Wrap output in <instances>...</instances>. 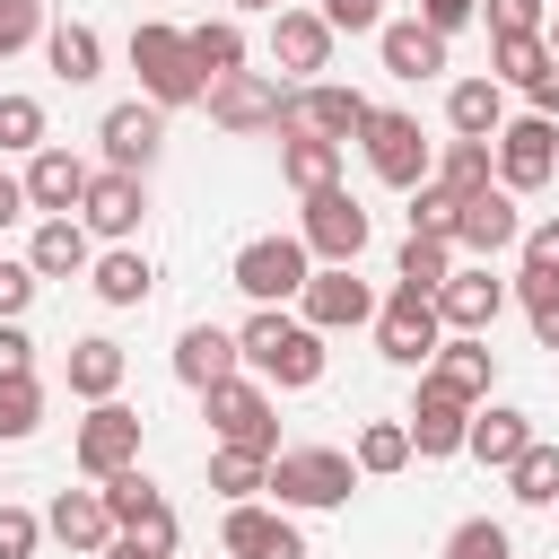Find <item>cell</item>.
<instances>
[{"label":"cell","instance_id":"1","mask_svg":"<svg viewBox=\"0 0 559 559\" xmlns=\"http://www.w3.org/2000/svg\"><path fill=\"white\" fill-rule=\"evenodd\" d=\"M236 349H245V376H262V384H280V393L323 384V332H314L306 314H288V306H253V314L236 323Z\"/></svg>","mask_w":559,"mask_h":559},{"label":"cell","instance_id":"2","mask_svg":"<svg viewBox=\"0 0 559 559\" xmlns=\"http://www.w3.org/2000/svg\"><path fill=\"white\" fill-rule=\"evenodd\" d=\"M131 70H140V96H148V105H166V114L210 96V79H201V61H192V35H183V26H166V17L131 26Z\"/></svg>","mask_w":559,"mask_h":559},{"label":"cell","instance_id":"3","mask_svg":"<svg viewBox=\"0 0 559 559\" xmlns=\"http://www.w3.org/2000/svg\"><path fill=\"white\" fill-rule=\"evenodd\" d=\"M349 489H358V463H349L341 445H280V454H271V498H280L288 515L349 507Z\"/></svg>","mask_w":559,"mask_h":559},{"label":"cell","instance_id":"4","mask_svg":"<svg viewBox=\"0 0 559 559\" xmlns=\"http://www.w3.org/2000/svg\"><path fill=\"white\" fill-rule=\"evenodd\" d=\"M358 148H367L376 183H393V192H419V183L437 175V148H428V131H419V114H402V105H376L367 131H358Z\"/></svg>","mask_w":559,"mask_h":559},{"label":"cell","instance_id":"5","mask_svg":"<svg viewBox=\"0 0 559 559\" xmlns=\"http://www.w3.org/2000/svg\"><path fill=\"white\" fill-rule=\"evenodd\" d=\"M227 280H236L253 306H288V297H306L314 253H306V236H253V245H236Z\"/></svg>","mask_w":559,"mask_h":559},{"label":"cell","instance_id":"6","mask_svg":"<svg viewBox=\"0 0 559 559\" xmlns=\"http://www.w3.org/2000/svg\"><path fill=\"white\" fill-rule=\"evenodd\" d=\"M376 349H384L393 367L428 376V358L445 349V314H437V297H428V288H402V280H393V297L376 306Z\"/></svg>","mask_w":559,"mask_h":559},{"label":"cell","instance_id":"7","mask_svg":"<svg viewBox=\"0 0 559 559\" xmlns=\"http://www.w3.org/2000/svg\"><path fill=\"white\" fill-rule=\"evenodd\" d=\"M201 419L218 445H253V454H280V411H271V384L262 376H227L201 393Z\"/></svg>","mask_w":559,"mask_h":559},{"label":"cell","instance_id":"8","mask_svg":"<svg viewBox=\"0 0 559 559\" xmlns=\"http://www.w3.org/2000/svg\"><path fill=\"white\" fill-rule=\"evenodd\" d=\"M140 411L131 402H87V419L70 428V463L87 472V480H114V472H131L140 463Z\"/></svg>","mask_w":559,"mask_h":559},{"label":"cell","instance_id":"9","mask_svg":"<svg viewBox=\"0 0 559 559\" xmlns=\"http://www.w3.org/2000/svg\"><path fill=\"white\" fill-rule=\"evenodd\" d=\"M297 236H306V253H314V271H323V262H341V271H349V262L367 253V236H376V218H367V201H358V192H341V183H332V192H314V201H306V218H297Z\"/></svg>","mask_w":559,"mask_h":559},{"label":"cell","instance_id":"10","mask_svg":"<svg viewBox=\"0 0 559 559\" xmlns=\"http://www.w3.org/2000/svg\"><path fill=\"white\" fill-rule=\"evenodd\" d=\"M489 148H498V183H507L515 201L559 175V122H550V114H507V131H498Z\"/></svg>","mask_w":559,"mask_h":559},{"label":"cell","instance_id":"11","mask_svg":"<svg viewBox=\"0 0 559 559\" xmlns=\"http://www.w3.org/2000/svg\"><path fill=\"white\" fill-rule=\"evenodd\" d=\"M201 105H210V122H218V131H236V140H253V131H280V122H288V87H280L271 70H236V79H218Z\"/></svg>","mask_w":559,"mask_h":559},{"label":"cell","instance_id":"12","mask_svg":"<svg viewBox=\"0 0 559 559\" xmlns=\"http://www.w3.org/2000/svg\"><path fill=\"white\" fill-rule=\"evenodd\" d=\"M367 96L358 87H341V79H314V87H288V122L280 131H314V140H332V148H349L358 131H367Z\"/></svg>","mask_w":559,"mask_h":559},{"label":"cell","instance_id":"13","mask_svg":"<svg viewBox=\"0 0 559 559\" xmlns=\"http://www.w3.org/2000/svg\"><path fill=\"white\" fill-rule=\"evenodd\" d=\"M96 148H105V166H114V175H148V166H157V148H166V105H148V96L105 105Z\"/></svg>","mask_w":559,"mask_h":559},{"label":"cell","instance_id":"14","mask_svg":"<svg viewBox=\"0 0 559 559\" xmlns=\"http://www.w3.org/2000/svg\"><path fill=\"white\" fill-rule=\"evenodd\" d=\"M332 26H323V9H280L271 17V70H280V87H314V70H332Z\"/></svg>","mask_w":559,"mask_h":559},{"label":"cell","instance_id":"15","mask_svg":"<svg viewBox=\"0 0 559 559\" xmlns=\"http://www.w3.org/2000/svg\"><path fill=\"white\" fill-rule=\"evenodd\" d=\"M376 306H384V297L358 280V262H349V271L323 262V271L306 280V297H297V314H306L314 332H358V323H376Z\"/></svg>","mask_w":559,"mask_h":559},{"label":"cell","instance_id":"16","mask_svg":"<svg viewBox=\"0 0 559 559\" xmlns=\"http://www.w3.org/2000/svg\"><path fill=\"white\" fill-rule=\"evenodd\" d=\"M140 218H148V175H114V166H96V183H87V201H79V227L105 236V245H131Z\"/></svg>","mask_w":559,"mask_h":559},{"label":"cell","instance_id":"17","mask_svg":"<svg viewBox=\"0 0 559 559\" xmlns=\"http://www.w3.org/2000/svg\"><path fill=\"white\" fill-rule=\"evenodd\" d=\"M515 245H524V210H515L507 183H489V192H472V201L454 210V253L498 262V253H515Z\"/></svg>","mask_w":559,"mask_h":559},{"label":"cell","instance_id":"18","mask_svg":"<svg viewBox=\"0 0 559 559\" xmlns=\"http://www.w3.org/2000/svg\"><path fill=\"white\" fill-rule=\"evenodd\" d=\"M218 550H227V559H306V533L288 524V507H262V498H245V507H227V524H218Z\"/></svg>","mask_w":559,"mask_h":559},{"label":"cell","instance_id":"19","mask_svg":"<svg viewBox=\"0 0 559 559\" xmlns=\"http://www.w3.org/2000/svg\"><path fill=\"white\" fill-rule=\"evenodd\" d=\"M87 183H96V166H87L79 148H61V140H44V148L26 157V201H35L44 218H79Z\"/></svg>","mask_w":559,"mask_h":559},{"label":"cell","instance_id":"20","mask_svg":"<svg viewBox=\"0 0 559 559\" xmlns=\"http://www.w3.org/2000/svg\"><path fill=\"white\" fill-rule=\"evenodd\" d=\"M402 428H411V454L445 463V454H463V445H472V402H454L445 384H428V376H419V402L402 411Z\"/></svg>","mask_w":559,"mask_h":559},{"label":"cell","instance_id":"21","mask_svg":"<svg viewBox=\"0 0 559 559\" xmlns=\"http://www.w3.org/2000/svg\"><path fill=\"white\" fill-rule=\"evenodd\" d=\"M507 297H515V280H498L489 262H472V271H454L437 288V314H445V332H480L489 341V323L507 314Z\"/></svg>","mask_w":559,"mask_h":559},{"label":"cell","instance_id":"22","mask_svg":"<svg viewBox=\"0 0 559 559\" xmlns=\"http://www.w3.org/2000/svg\"><path fill=\"white\" fill-rule=\"evenodd\" d=\"M175 376H183L192 393H210V384L245 376V349H236V332H227V323H183V332H175Z\"/></svg>","mask_w":559,"mask_h":559},{"label":"cell","instance_id":"23","mask_svg":"<svg viewBox=\"0 0 559 559\" xmlns=\"http://www.w3.org/2000/svg\"><path fill=\"white\" fill-rule=\"evenodd\" d=\"M428 384H445L454 402H489V384H498V358H489V341L480 332H445V349L428 358Z\"/></svg>","mask_w":559,"mask_h":559},{"label":"cell","instance_id":"24","mask_svg":"<svg viewBox=\"0 0 559 559\" xmlns=\"http://www.w3.org/2000/svg\"><path fill=\"white\" fill-rule=\"evenodd\" d=\"M44 533H52L61 550H79V559H105V542H114L105 489H61V498L44 507Z\"/></svg>","mask_w":559,"mask_h":559},{"label":"cell","instance_id":"25","mask_svg":"<svg viewBox=\"0 0 559 559\" xmlns=\"http://www.w3.org/2000/svg\"><path fill=\"white\" fill-rule=\"evenodd\" d=\"M376 61L393 70V79H437L445 70V35L437 26H419V17H384V35H376Z\"/></svg>","mask_w":559,"mask_h":559},{"label":"cell","instance_id":"26","mask_svg":"<svg viewBox=\"0 0 559 559\" xmlns=\"http://www.w3.org/2000/svg\"><path fill=\"white\" fill-rule=\"evenodd\" d=\"M26 262H35L44 280H79V271H96V236H87L79 218H35Z\"/></svg>","mask_w":559,"mask_h":559},{"label":"cell","instance_id":"27","mask_svg":"<svg viewBox=\"0 0 559 559\" xmlns=\"http://www.w3.org/2000/svg\"><path fill=\"white\" fill-rule=\"evenodd\" d=\"M44 61L61 87H87V79H105V35L87 17H61V26H44Z\"/></svg>","mask_w":559,"mask_h":559},{"label":"cell","instance_id":"28","mask_svg":"<svg viewBox=\"0 0 559 559\" xmlns=\"http://www.w3.org/2000/svg\"><path fill=\"white\" fill-rule=\"evenodd\" d=\"M445 122H454V140H498L507 131V87L498 79H454L445 87Z\"/></svg>","mask_w":559,"mask_h":559},{"label":"cell","instance_id":"29","mask_svg":"<svg viewBox=\"0 0 559 559\" xmlns=\"http://www.w3.org/2000/svg\"><path fill=\"white\" fill-rule=\"evenodd\" d=\"M122 376H131L122 341H105V332L70 341V393H79V402H114V393H122Z\"/></svg>","mask_w":559,"mask_h":559},{"label":"cell","instance_id":"30","mask_svg":"<svg viewBox=\"0 0 559 559\" xmlns=\"http://www.w3.org/2000/svg\"><path fill=\"white\" fill-rule=\"evenodd\" d=\"M524 445H533V419H524L515 402H480V411H472V445H463V454H480L489 472H507Z\"/></svg>","mask_w":559,"mask_h":559},{"label":"cell","instance_id":"31","mask_svg":"<svg viewBox=\"0 0 559 559\" xmlns=\"http://www.w3.org/2000/svg\"><path fill=\"white\" fill-rule=\"evenodd\" d=\"M280 175H288V192H332L341 183V148L332 140H314V131H280Z\"/></svg>","mask_w":559,"mask_h":559},{"label":"cell","instance_id":"32","mask_svg":"<svg viewBox=\"0 0 559 559\" xmlns=\"http://www.w3.org/2000/svg\"><path fill=\"white\" fill-rule=\"evenodd\" d=\"M87 288H96L105 306H148L157 271H148V253H140V245H105V253H96V271H87Z\"/></svg>","mask_w":559,"mask_h":559},{"label":"cell","instance_id":"33","mask_svg":"<svg viewBox=\"0 0 559 559\" xmlns=\"http://www.w3.org/2000/svg\"><path fill=\"white\" fill-rule=\"evenodd\" d=\"M105 489V515H114V533H140V524H157L166 515V489L131 463V472H114V480H96Z\"/></svg>","mask_w":559,"mask_h":559},{"label":"cell","instance_id":"34","mask_svg":"<svg viewBox=\"0 0 559 559\" xmlns=\"http://www.w3.org/2000/svg\"><path fill=\"white\" fill-rule=\"evenodd\" d=\"M437 183H445L454 201L489 192V183H498V148H489V140H445V148H437Z\"/></svg>","mask_w":559,"mask_h":559},{"label":"cell","instance_id":"35","mask_svg":"<svg viewBox=\"0 0 559 559\" xmlns=\"http://www.w3.org/2000/svg\"><path fill=\"white\" fill-rule=\"evenodd\" d=\"M349 463H358V480H393V472H411V428H402V419H367L358 445H349Z\"/></svg>","mask_w":559,"mask_h":559},{"label":"cell","instance_id":"36","mask_svg":"<svg viewBox=\"0 0 559 559\" xmlns=\"http://www.w3.org/2000/svg\"><path fill=\"white\" fill-rule=\"evenodd\" d=\"M210 489H218L227 507L262 498V489H271V454H253V445H210Z\"/></svg>","mask_w":559,"mask_h":559},{"label":"cell","instance_id":"37","mask_svg":"<svg viewBox=\"0 0 559 559\" xmlns=\"http://www.w3.org/2000/svg\"><path fill=\"white\" fill-rule=\"evenodd\" d=\"M183 35H192V61H201L210 87L245 70V26H236V17H201V26H183Z\"/></svg>","mask_w":559,"mask_h":559},{"label":"cell","instance_id":"38","mask_svg":"<svg viewBox=\"0 0 559 559\" xmlns=\"http://www.w3.org/2000/svg\"><path fill=\"white\" fill-rule=\"evenodd\" d=\"M393 280L437 297V288L454 280V236H402V262H393Z\"/></svg>","mask_w":559,"mask_h":559},{"label":"cell","instance_id":"39","mask_svg":"<svg viewBox=\"0 0 559 559\" xmlns=\"http://www.w3.org/2000/svg\"><path fill=\"white\" fill-rule=\"evenodd\" d=\"M507 489H515V507H559V445H524L515 463H507Z\"/></svg>","mask_w":559,"mask_h":559},{"label":"cell","instance_id":"40","mask_svg":"<svg viewBox=\"0 0 559 559\" xmlns=\"http://www.w3.org/2000/svg\"><path fill=\"white\" fill-rule=\"evenodd\" d=\"M550 70V44L542 35H489V79L498 87H533Z\"/></svg>","mask_w":559,"mask_h":559},{"label":"cell","instance_id":"41","mask_svg":"<svg viewBox=\"0 0 559 559\" xmlns=\"http://www.w3.org/2000/svg\"><path fill=\"white\" fill-rule=\"evenodd\" d=\"M437 559H515V533L498 524V515H463L454 533H445V550Z\"/></svg>","mask_w":559,"mask_h":559},{"label":"cell","instance_id":"42","mask_svg":"<svg viewBox=\"0 0 559 559\" xmlns=\"http://www.w3.org/2000/svg\"><path fill=\"white\" fill-rule=\"evenodd\" d=\"M44 148V96H0V157H35Z\"/></svg>","mask_w":559,"mask_h":559},{"label":"cell","instance_id":"43","mask_svg":"<svg viewBox=\"0 0 559 559\" xmlns=\"http://www.w3.org/2000/svg\"><path fill=\"white\" fill-rule=\"evenodd\" d=\"M515 306H524L533 341H542V349H559V280H542V271H515Z\"/></svg>","mask_w":559,"mask_h":559},{"label":"cell","instance_id":"44","mask_svg":"<svg viewBox=\"0 0 559 559\" xmlns=\"http://www.w3.org/2000/svg\"><path fill=\"white\" fill-rule=\"evenodd\" d=\"M44 428V384L26 376V384H0V445H26Z\"/></svg>","mask_w":559,"mask_h":559},{"label":"cell","instance_id":"45","mask_svg":"<svg viewBox=\"0 0 559 559\" xmlns=\"http://www.w3.org/2000/svg\"><path fill=\"white\" fill-rule=\"evenodd\" d=\"M175 542H183V524H175V507H166L157 524H140V533H114V542H105V559H175Z\"/></svg>","mask_w":559,"mask_h":559},{"label":"cell","instance_id":"46","mask_svg":"<svg viewBox=\"0 0 559 559\" xmlns=\"http://www.w3.org/2000/svg\"><path fill=\"white\" fill-rule=\"evenodd\" d=\"M454 210H463V201H454V192L428 175V183L411 192V236H454Z\"/></svg>","mask_w":559,"mask_h":559},{"label":"cell","instance_id":"47","mask_svg":"<svg viewBox=\"0 0 559 559\" xmlns=\"http://www.w3.org/2000/svg\"><path fill=\"white\" fill-rule=\"evenodd\" d=\"M489 35H542L550 26V0H480Z\"/></svg>","mask_w":559,"mask_h":559},{"label":"cell","instance_id":"48","mask_svg":"<svg viewBox=\"0 0 559 559\" xmlns=\"http://www.w3.org/2000/svg\"><path fill=\"white\" fill-rule=\"evenodd\" d=\"M515 271H542V280H559V210L524 227V245H515Z\"/></svg>","mask_w":559,"mask_h":559},{"label":"cell","instance_id":"49","mask_svg":"<svg viewBox=\"0 0 559 559\" xmlns=\"http://www.w3.org/2000/svg\"><path fill=\"white\" fill-rule=\"evenodd\" d=\"M44 44V0H0V61Z\"/></svg>","mask_w":559,"mask_h":559},{"label":"cell","instance_id":"50","mask_svg":"<svg viewBox=\"0 0 559 559\" xmlns=\"http://www.w3.org/2000/svg\"><path fill=\"white\" fill-rule=\"evenodd\" d=\"M35 288H44V271H35V262H9V253H0V323H17V314L35 306Z\"/></svg>","mask_w":559,"mask_h":559},{"label":"cell","instance_id":"51","mask_svg":"<svg viewBox=\"0 0 559 559\" xmlns=\"http://www.w3.org/2000/svg\"><path fill=\"white\" fill-rule=\"evenodd\" d=\"M35 542H44V515L0 498V559H35Z\"/></svg>","mask_w":559,"mask_h":559},{"label":"cell","instance_id":"52","mask_svg":"<svg viewBox=\"0 0 559 559\" xmlns=\"http://www.w3.org/2000/svg\"><path fill=\"white\" fill-rule=\"evenodd\" d=\"M332 35H384V0H323Z\"/></svg>","mask_w":559,"mask_h":559},{"label":"cell","instance_id":"53","mask_svg":"<svg viewBox=\"0 0 559 559\" xmlns=\"http://www.w3.org/2000/svg\"><path fill=\"white\" fill-rule=\"evenodd\" d=\"M35 376V341H26V323H0V384H26Z\"/></svg>","mask_w":559,"mask_h":559},{"label":"cell","instance_id":"54","mask_svg":"<svg viewBox=\"0 0 559 559\" xmlns=\"http://www.w3.org/2000/svg\"><path fill=\"white\" fill-rule=\"evenodd\" d=\"M472 17H480V0H419V26H437L445 44H454V35L472 26Z\"/></svg>","mask_w":559,"mask_h":559},{"label":"cell","instance_id":"55","mask_svg":"<svg viewBox=\"0 0 559 559\" xmlns=\"http://www.w3.org/2000/svg\"><path fill=\"white\" fill-rule=\"evenodd\" d=\"M26 210H35V201H26V175H9V166H0V227H17Z\"/></svg>","mask_w":559,"mask_h":559},{"label":"cell","instance_id":"56","mask_svg":"<svg viewBox=\"0 0 559 559\" xmlns=\"http://www.w3.org/2000/svg\"><path fill=\"white\" fill-rule=\"evenodd\" d=\"M524 96H533V114H550V122H559V61H550V70H542Z\"/></svg>","mask_w":559,"mask_h":559},{"label":"cell","instance_id":"57","mask_svg":"<svg viewBox=\"0 0 559 559\" xmlns=\"http://www.w3.org/2000/svg\"><path fill=\"white\" fill-rule=\"evenodd\" d=\"M236 9H262V17H280V9H288V0H236Z\"/></svg>","mask_w":559,"mask_h":559},{"label":"cell","instance_id":"58","mask_svg":"<svg viewBox=\"0 0 559 559\" xmlns=\"http://www.w3.org/2000/svg\"><path fill=\"white\" fill-rule=\"evenodd\" d=\"M542 44H550V61H559V9H550V26H542Z\"/></svg>","mask_w":559,"mask_h":559}]
</instances>
